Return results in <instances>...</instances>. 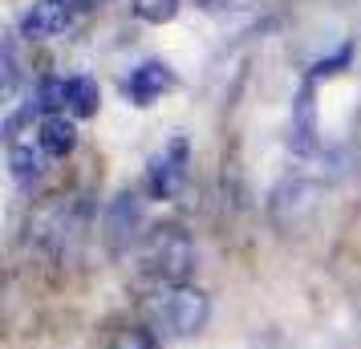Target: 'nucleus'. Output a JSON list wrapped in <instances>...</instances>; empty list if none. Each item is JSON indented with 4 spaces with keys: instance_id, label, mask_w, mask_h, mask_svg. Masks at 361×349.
<instances>
[{
    "instance_id": "obj_1",
    "label": "nucleus",
    "mask_w": 361,
    "mask_h": 349,
    "mask_svg": "<svg viewBox=\"0 0 361 349\" xmlns=\"http://www.w3.org/2000/svg\"><path fill=\"white\" fill-rule=\"evenodd\" d=\"M142 321L154 337L163 341H183L207 329L212 321V300L195 284H159L142 300Z\"/></svg>"
},
{
    "instance_id": "obj_2",
    "label": "nucleus",
    "mask_w": 361,
    "mask_h": 349,
    "mask_svg": "<svg viewBox=\"0 0 361 349\" xmlns=\"http://www.w3.org/2000/svg\"><path fill=\"white\" fill-rule=\"evenodd\" d=\"M82 235H85V207L69 195H53L29 219V244L37 252H45L49 260H69L82 248Z\"/></svg>"
},
{
    "instance_id": "obj_3",
    "label": "nucleus",
    "mask_w": 361,
    "mask_h": 349,
    "mask_svg": "<svg viewBox=\"0 0 361 349\" xmlns=\"http://www.w3.org/2000/svg\"><path fill=\"white\" fill-rule=\"evenodd\" d=\"M195 260H199L195 240L175 224L150 228L142 235V244H138V264L159 284H187V276L195 272Z\"/></svg>"
},
{
    "instance_id": "obj_4",
    "label": "nucleus",
    "mask_w": 361,
    "mask_h": 349,
    "mask_svg": "<svg viewBox=\"0 0 361 349\" xmlns=\"http://www.w3.org/2000/svg\"><path fill=\"white\" fill-rule=\"evenodd\" d=\"M102 240H106L110 256H126L142 240V200L134 191H118L110 200L106 219H102Z\"/></svg>"
},
{
    "instance_id": "obj_5",
    "label": "nucleus",
    "mask_w": 361,
    "mask_h": 349,
    "mask_svg": "<svg viewBox=\"0 0 361 349\" xmlns=\"http://www.w3.org/2000/svg\"><path fill=\"white\" fill-rule=\"evenodd\" d=\"M187 163H191V147L187 138H171L147 166V191L154 200H171L179 195V187L187 183Z\"/></svg>"
},
{
    "instance_id": "obj_6",
    "label": "nucleus",
    "mask_w": 361,
    "mask_h": 349,
    "mask_svg": "<svg viewBox=\"0 0 361 349\" xmlns=\"http://www.w3.org/2000/svg\"><path fill=\"white\" fill-rule=\"evenodd\" d=\"M312 212H317V183L309 179H288L272 191V219L284 232H296Z\"/></svg>"
},
{
    "instance_id": "obj_7",
    "label": "nucleus",
    "mask_w": 361,
    "mask_h": 349,
    "mask_svg": "<svg viewBox=\"0 0 361 349\" xmlns=\"http://www.w3.org/2000/svg\"><path fill=\"white\" fill-rule=\"evenodd\" d=\"M73 20V0H37L20 20V33L29 41H49V37L66 33Z\"/></svg>"
},
{
    "instance_id": "obj_8",
    "label": "nucleus",
    "mask_w": 361,
    "mask_h": 349,
    "mask_svg": "<svg viewBox=\"0 0 361 349\" xmlns=\"http://www.w3.org/2000/svg\"><path fill=\"white\" fill-rule=\"evenodd\" d=\"M288 147H293V154H312L317 150V102H312V82L300 85V94L293 102Z\"/></svg>"
},
{
    "instance_id": "obj_9",
    "label": "nucleus",
    "mask_w": 361,
    "mask_h": 349,
    "mask_svg": "<svg viewBox=\"0 0 361 349\" xmlns=\"http://www.w3.org/2000/svg\"><path fill=\"white\" fill-rule=\"evenodd\" d=\"M163 90H171V69L163 61H142L126 78V98L134 106H150L154 98H163Z\"/></svg>"
},
{
    "instance_id": "obj_10",
    "label": "nucleus",
    "mask_w": 361,
    "mask_h": 349,
    "mask_svg": "<svg viewBox=\"0 0 361 349\" xmlns=\"http://www.w3.org/2000/svg\"><path fill=\"white\" fill-rule=\"evenodd\" d=\"M37 147L45 150L49 159H66L69 150L78 147V126H73L66 114L41 118V126H37Z\"/></svg>"
},
{
    "instance_id": "obj_11",
    "label": "nucleus",
    "mask_w": 361,
    "mask_h": 349,
    "mask_svg": "<svg viewBox=\"0 0 361 349\" xmlns=\"http://www.w3.org/2000/svg\"><path fill=\"white\" fill-rule=\"evenodd\" d=\"M45 150L33 147V142H13L8 147V166H13V179L17 183H29V179H37L41 171H45Z\"/></svg>"
},
{
    "instance_id": "obj_12",
    "label": "nucleus",
    "mask_w": 361,
    "mask_h": 349,
    "mask_svg": "<svg viewBox=\"0 0 361 349\" xmlns=\"http://www.w3.org/2000/svg\"><path fill=\"white\" fill-rule=\"evenodd\" d=\"M69 106V82L66 78H45V82L37 85L33 102H29V114H61Z\"/></svg>"
},
{
    "instance_id": "obj_13",
    "label": "nucleus",
    "mask_w": 361,
    "mask_h": 349,
    "mask_svg": "<svg viewBox=\"0 0 361 349\" xmlns=\"http://www.w3.org/2000/svg\"><path fill=\"white\" fill-rule=\"evenodd\" d=\"M98 102H102V90L94 78H69V110L78 118L98 114Z\"/></svg>"
},
{
    "instance_id": "obj_14",
    "label": "nucleus",
    "mask_w": 361,
    "mask_h": 349,
    "mask_svg": "<svg viewBox=\"0 0 361 349\" xmlns=\"http://www.w3.org/2000/svg\"><path fill=\"white\" fill-rule=\"evenodd\" d=\"M106 349H159V337L142 325H134V329H118Z\"/></svg>"
},
{
    "instance_id": "obj_15",
    "label": "nucleus",
    "mask_w": 361,
    "mask_h": 349,
    "mask_svg": "<svg viewBox=\"0 0 361 349\" xmlns=\"http://www.w3.org/2000/svg\"><path fill=\"white\" fill-rule=\"evenodd\" d=\"M349 57H353V45H341V49L333 53V57H321L317 66L309 69V82H317V78H333V73H341L345 66H349Z\"/></svg>"
},
{
    "instance_id": "obj_16",
    "label": "nucleus",
    "mask_w": 361,
    "mask_h": 349,
    "mask_svg": "<svg viewBox=\"0 0 361 349\" xmlns=\"http://www.w3.org/2000/svg\"><path fill=\"white\" fill-rule=\"evenodd\" d=\"M134 8H138V17H142V20H150V25H163V20L175 17L179 0H138Z\"/></svg>"
},
{
    "instance_id": "obj_17",
    "label": "nucleus",
    "mask_w": 361,
    "mask_h": 349,
    "mask_svg": "<svg viewBox=\"0 0 361 349\" xmlns=\"http://www.w3.org/2000/svg\"><path fill=\"white\" fill-rule=\"evenodd\" d=\"M17 78H20V69H17V41L8 37V41H4V98H13V94H17Z\"/></svg>"
}]
</instances>
